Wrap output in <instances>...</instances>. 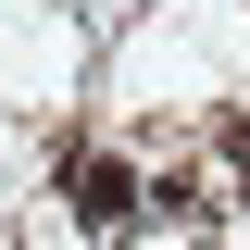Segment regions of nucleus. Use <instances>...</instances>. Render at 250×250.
Listing matches in <instances>:
<instances>
[{
    "label": "nucleus",
    "instance_id": "nucleus-1",
    "mask_svg": "<svg viewBox=\"0 0 250 250\" xmlns=\"http://www.w3.org/2000/svg\"><path fill=\"white\" fill-rule=\"evenodd\" d=\"M62 200H75V225H125V213H138V175L100 150V163H75V175H62Z\"/></svg>",
    "mask_w": 250,
    "mask_h": 250
}]
</instances>
